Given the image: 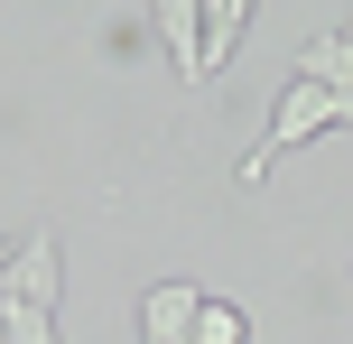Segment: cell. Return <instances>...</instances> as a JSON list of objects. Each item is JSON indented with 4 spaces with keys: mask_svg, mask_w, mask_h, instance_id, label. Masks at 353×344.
Returning <instances> with one entry per match:
<instances>
[{
    "mask_svg": "<svg viewBox=\"0 0 353 344\" xmlns=\"http://www.w3.org/2000/svg\"><path fill=\"white\" fill-rule=\"evenodd\" d=\"M316 130H353V93H325V84H307V74H288V84H279V103H270V130H261V149L242 159V177H270V159L307 149Z\"/></svg>",
    "mask_w": 353,
    "mask_h": 344,
    "instance_id": "6da1fadb",
    "label": "cell"
},
{
    "mask_svg": "<svg viewBox=\"0 0 353 344\" xmlns=\"http://www.w3.org/2000/svg\"><path fill=\"white\" fill-rule=\"evenodd\" d=\"M56 289H65V252H56V223H37V233L10 242V261H0V298L56 307Z\"/></svg>",
    "mask_w": 353,
    "mask_h": 344,
    "instance_id": "7a4b0ae2",
    "label": "cell"
},
{
    "mask_svg": "<svg viewBox=\"0 0 353 344\" xmlns=\"http://www.w3.org/2000/svg\"><path fill=\"white\" fill-rule=\"evenodd\" d=\"M149 28H159L168 65L186 84H205V0H149Z\"/></svg>",
    "mask_w": 353,
    "mask_h": 344,
    "instance_id": "3957f363",
    "label": "cell"
},
{
    "mask_svg": "<svg viewBox=\"0 0 353 344\" xmlns=\"http://www.w3.org/2000/svg\"><path fill=\"white\" fill-rule=\"evenodd\" d=\"M195 307H205L195 279H159L140 298V344H195Z\"/></svg>",
    "mask_w": 353,
    "mask_h": 344,
    "instance_id": "277c9868",
    "label": "cell"
},
{
    "mask_svg": "<svg viewBox=\"0 0 353 344\" xmlns=\"http://www.w3.org/2000/svg\"><path fill=\"white\" fill-rule=\"evenodd\" d=\"M288 74H307V84H325V93H353V28H316Z\"/></svg>",
    "mask_w": 353,
    "mask_h": 344,
    "instance_id": "5b68a950",
    "label": "cell"
},
{
    "mask_svg": "<svg viewBox=\"0 0 353 344\" xmlns=\"http://www.w3.org/2000/svg\"><path fill=\"white\" fill-rule=\"evenodd\" d=\"M242 28H251V0H205V84H214V74L232 65Z\"/></svg>",
    "mask_w": 353,
    "mask_h": 344,
    "instance_id": "8992f818",
    "label": "cell"
},
{
    "mask_svg": "<svg viewBox=\"0 0 353 344\" xmlns=\"http://www.w3.org/2000/svg\"><path fill=\"white\" fill-rule=\"evenodd\" d=\"M0 344H56V307H28V298H0Z\"/></svg>",
    "mask_w": 353,
    "mask_h": 344,
    "instance_id": "52a82bcc",
    "label": "cell"
},
{
    "mask_svg": "<svg viewBox=\"0 0 353 344\" xmlns=\"http://www.w3.org/2000/svg\"><path fill=\"white\" fill-rule=\"evenodd\" d=\"M195 344H251V316L232 307V298L205 289V307H195Z\"/></svg>",
    "mask_w": 353,
    "mask_h": 344,
    "instance_id": "ba28073f",
    "label": "cell"
}]
</instances>
